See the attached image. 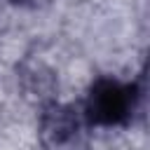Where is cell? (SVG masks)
<instances>
[{
    "label": "cell",
    "mask_w": 150,
    "mask_h": 150,
    "mask_svg": "<svg viewBox=\"0 0 150 150\" xmlns=\"http://www.w3.org/2000/svg\"><path fill=\"white\" fill-rule=\"evenodd\" d=\"M134 110V89L110 77H101L91 84L84 103V117L91 124L110 127L124 122Z\"/></svg>",
    "instance_id": "obj_1"
},
{
    "label": "cell",
    "mask_w": 150,
    "mask_h": 150,
    "mask_svg": "<svg viewBox=\"0 0 150 150\" xmlns=\"http://www.w3.org/2000/svg\"><path fill=\"white\" fill-rule=\"evenodd\" d=\"M40 143L45 150H82L84 148V120L73 105L54 103L42 112Z\"/></svg>",
    "instance_id": "obj_2"
},
{
    "label": "cell",
    "mask_w": 150,
    "mask_h": 150,
    "mask_svg": "<svg viewBox=\"0 0 150 150\" xmlns=\"http://www.w3.org/2000/svg\"><path fill=\"white\" fill-rule=\"evenodd\" d=\"M12 2H19V0H12Z\"/></svg>",
    "instance_id": "obj_3"
}]
</instances>
